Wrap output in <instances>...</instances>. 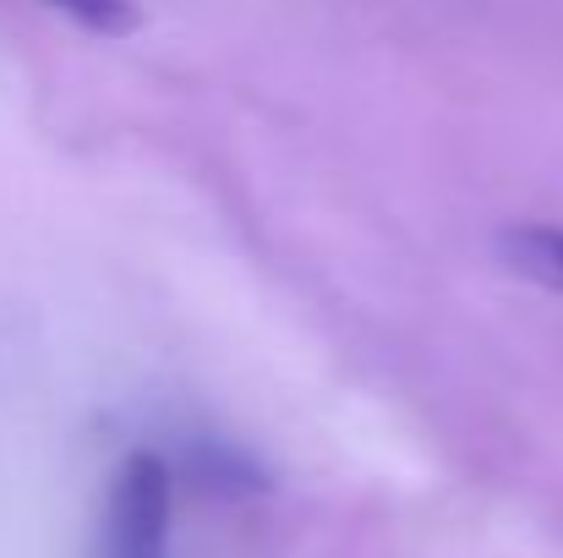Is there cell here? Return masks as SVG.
Wrapping results in <instances>:
<instances>
[{
    "mask_svg": "<svg viewBox=\"0 0 563 558\" xmlns=\"http://www.w3.org/2000/svg\"><path fill=\"white\" fill-rule=\"evenodd\" d=\"M170 526H176V477L165 455L132 449L110 477L93 558H170Z\"/></svg>",
    "mask_w": 563,
    "mask_h": 558,
    "instance_id": "1",
    "label": "cell"
},
{
    "mask_svg": "<svg viewBox=\"0 0 563 558\" xmlns=\"http://www.w3.org/2000/svg\"><path fill=\"white\" fill-rule=\"evenodd\" d=\"M498 247H504L515 274L563 296V225H515V230H504Z\"/></svg>",
    "mask_w": 563,
    "mask_h": 558,
    "instance_id": "2",
    "label": "cell"
},
{
    "mask_svg": "<svg viewBox=\"0 0 563 558\" xmlns=\"http://www.w3.org/2000/svg\"><path fill=\"white\" fill-rule=\"evenodd\" d=\"M44 6L60 11V17H71L82 33H99V39H121V33L137 28L132 0H44Z\"/></svg>",
    "mask_w": 563,
    "mask_h": 558,
    "instance_id": "3",
    "label": "cell"
}]
</instances>
